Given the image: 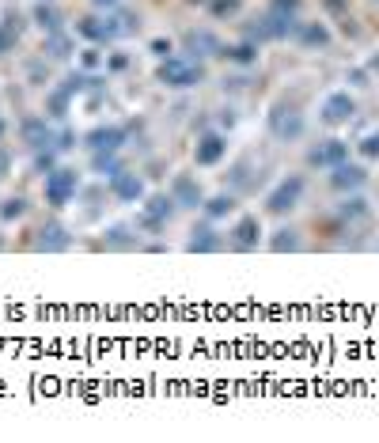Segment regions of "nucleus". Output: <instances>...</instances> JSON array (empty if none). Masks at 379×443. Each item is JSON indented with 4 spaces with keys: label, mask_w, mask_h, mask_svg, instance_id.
<instances>
[{
    "label": "nucleus",
    "mask_w": 379,
    "mask_h": 443,
    "mask_svg": "<svg viewBox=\"0 0 379 443\" xmlns=\"http://www.w3.org/2000/svg\"><path fill=\"white\" fill-rule=\"evenodd\" d=\"M201 76H205V69L186 57H167L160 64V80L167 88H193V83H201Z\"/></svg>",
    "instance_id": "f257e3e1"
},
{
    "label": "nucleus",
    "mask_w": 379,
    "mask_h": 443,
    "mask_svg": "<svg viewBox=\"0 0 379 443\" xmlns=\"http://www.w3.org/2000/svg\"><path fill=\"white\" fill-rule=\"evenodd\" d=\"M76 186H80L76 171H69V167L50 171V175H46V201H50L53 209H61V205H69V197L76 193Z\"/></svg>",
    "instance_id": "f03ea898"
},
{
    "label": "nucleus",
    "mask_w": 379,
    "mask_h": 443,
    "mask_svg": "<svg viewBox=\"0 0 379 443\" xmlns=\"http://www.w3.org/2000/svg\"><path fill=\"white\" fill-rule=\"evenodd\" d=\"M270 129L281 140H296V137H303V114L296 107H289V102H277L270 114Z\"/></svg>",
    "instance_id": "7ed1b4c3"
},
{
    "label": "nucleus",
    "mask_w": 379,
    "mask_h": 443,
    "mask_svg": "<svg viewBox=\"0 0 379 443\" xmlns=\"http://www.w3.org/2000/svg\"><path fill=\"white\" fill-rule=\"evenodd\" d=\"M300 193H303V178L292 175V178H284V182L270 193V201H266V205H270V212H289V209H296Z\"/></svg>",
    "instance_id": "20e7f679"
},
{
    "label": "nucleus",
    "mask_w": 379,
    "mask_h": 443,
    "mask_svg": "<svg viewBox=\"0 0 379 443\" xmlns=\"http://www.w3.org/2000/svg\"><path fill=\"white\" fill-rule=\"evenodd\" d=\"M353 114H357V102L349 91H334V95L322 102V121L326 125H341V121H349Z\"/></svg>",
    "instance_id": "39448f33"
},
{
    "label": "nucleus",
    "mask_w": 379,
    "mask_h": 443,
    "mask_svg": "<svg viewBox=\"0 0 379 443\" xmlns=\"http://www.w3.org/2000/svg\"><path fill=\"white\" fill-rule=\"evenodd\" d=\"M349 159V144H341V140H326L322 148H315L311 152V163L315 167H338Z\"/></svg>",
    "instance_id": "423d86ee"
},
{
    "label": "nucleus",
    "mask_w": 379,
    "mask_h": 443,
    "mask_svg": "<svg viewBox=\"0 0 379 443\" xmlns=\"http://www.w3.org/2000/svg\"><path fill=\"white\" fill-rule=\"evenodd\" d=\"M330 182H334V190H357V186L368 182V171L364 167H349V163H338L334 175H330Z\"/></svg>",
    "instance_id": "0eeeda50"
},
{
    "label": "nucleus",
    "mask_w": 379,
    "mask_h": 443,
    "mask_svg": "<svg viewBox=\"0 0 379 443\" xmlns=\"http://www.w3.org/2000/svg\"><path fill=\"white\" fill-rule=\"evenodd\" d=\"M23 140H27L31 148H39V152H42V148H46V144H53L57 137H53V129L46 125L42 118H27V121H23Z\"/></svg>",
    "instance_id": "6e6552de"
},
{
    "label": "nucleus",
    "mask_w": 379,
    "mask_h": 443,
    "mask_svg": "<svg viewBox=\"0 0 379 443\" xmlns=\"http://www.w3.org/2000/svg\"><path fill=\"white\" fill-rule=\"evenodd\" d=\"M235 247L239 250H254L258 247V235H262V224H258V216H243V220L235 224Z\"/></svg>",
    "instance_id": "1a4fd4ad"
},
{
    "label": "nucleus",
    "mask_w": 379,
    "mask_h": 443,
    "mask_svg": "<svg viewBox=\"0 0 379 443\" xmlns=\"http://www.w3.org/2000/svg\"><path fill=\"white\" fill-rule=\"evenodd\" d=\"M186 50H190V53H201V57H224L220 42L212 39L209 31H190V34H186Z\"/></svg>",
    "instance_id": "9d476101"
},
{
    "label": "nucleus",
    "mask_w": 379,
    "mask_h": 443,
    "mask_svg": "<svg viewBox=\"0 0 379 443\" xmlns=\"http://www.w3.org/2000/svg\"><path fill=\"white\" fill-rule=\"evenodd\" d=\"M88 144L95 148V152H118V148L125 144V133L122 129H95V133H88Z\"/></svg>",
    "instance_id": "9b49d317"
},
{
    "label": "nucleus",
    "mask_w": 379,
    "mask_h": 443,
    "mask_svg": "<svg viewBox=\"0 0 379 443\" xmlns=\"http://www.w3.org/2000/svg\"><path fill=\"white\" fill-rule=\"evenodd\" d=\"M174 205H186V209H198L201 205V186L193 182V178H186V175H179L174 178Z\"/></svg>",
    "instance_id": "f8f14e48"
},
{
    "label": "nucleus",
    "mask_w": 379,
    "mask_h": 443,
    "mask_svg": "<svg viewBox=\"0 0 379 443\" xmlns=\"http://www.w3.org/2000/svg\"><path fill=\"white\" fill-rule=\"evenodd\" d=\"M110 186H114V193L122 197V201H137V197L144 193V182H141L137 175H129V171H118Z\"/></svg>",
    "instance_id": "ddd939ff"
},
{
    "label": "nucleus",
    "mask_w": 379,
    "mask_h": 443,
    "mask_svg": "<svg viewBox=\"0 0 379 443\" xmlns=\"http://www.w3.org/2000/svg\"><path fill=\"white\" fill-rule=\"evenodd\" d=\"M174 212V197H167V193H156L152 201H148V209H144V224H163L167 216Z\"/></svg>",
    "instance_id": "4468645a"
},
{
    "label": "nucleus",
    "mask_w": 379,
    "mask_h": 443,
    "mask_svg": "<svg viewBox=\"0 0 379 443\" xmlns=\"http://www.w3.org/2000/svg\"><path fill=\"white\" fill-rule=\"evenodd\" d=\"M224 152H228L224 137L209 133V137H201V144H198V163H201V167H209V163H216V159L224 156Z\"/></svg>",
    "instance_id": "2eb2a0df"
},
{
    "label": "nucleus",
    "mask_w": 379,
    "mask_h": 443,
    "mask_svg": "<svg viewBox=\"0 0 379 443\" xmlns=\"http://www.w3.org/2000/svg\"><path fill=\"white\" fill-rule=\"evenodd\" d=\"M20 31H23V15H20V12H8L4 23H0V53L12 50L15 39H20Z\"/></svg>",
    "instance_id": "dca6fc26"
},
{
    "label": "nucleus",
    "mask_w": 379,
    "mask_h": 443,
    "mask_svg": "<svg viewBox=\"0 0 379 443\" xmlns=\"http://www.w3.org/2000/svg\"><path fill=\"white\" fill-rule=\"evenodd\" d=\"M69 247V235H64L61 224H46L39 231V250H64Z\"/></svg>",
    "instance_id": "f3484780"
},
{
    "label": "nucleus",
    "mask_w": 379,
    "mask_h": 443,
    "mask_svg": "<svg viewBox=\"0 0 379 443\" xmlns=\"http://www.w3.org/2000/svg\"><path fill=\"white\" fill-rule=\"evenodd\" d=\"M34 20H39V27H42V31H50V34L61 31V15H57V8H50V4L34 8Z\"/></svg>",
    "instance_id": "a211bd4d"
},
{
    "label": "nucleus",
    "mask_w": 379,
    "mask_h": 443,
    "mask_svg": "<svg viewBox=\"0 0 379 443\" xmlns=\"http://www.w3.org/2000/svg\"><path fill=\"white\" fill-rule=\"evenodd\" d=\"M364 212H368V201H364V197H345V201H341V209H338L341 220H360Z\"/></svg>",
    "instance_id": "6ab92c4d"
},
{
    "label": "nucleus",
    "mask_w": 379,
    "mask_h": 443,
    "mask_svg": "<svg viewBox=\"0 0 379 443\" xmlns=\"http://www.w3.org/2000/svg\"><path fill=\"white\" fill-rule=\"evenodd\" d=\"M300 39L308 46H326L330 42V31L322 23H308V27H300Z\"/></svg>",
    "instance_id": "aec40b11"
},
{
    "label": "nucleus",
    "mask_w": 379,
    "mask_h": 443,
    "mask_svg": "<svg viewBox=\"0 0 379 443\" xmlns=\"http://www.w3.org/2000/svg\"><path fill=\"white\" fill-rule=\"evenodd\" d=\"M224 57H232L239 64H251L258 57V46L254 42H239V46H232V50H224Z\"/></svg>",
    "instance_id": "412c9836"
},
{
    "label": "nucleus",
    "mask_w": 379,
    "mask_h": 443,
    "mask_svg": "<svg viewBox=\"0 0 379 443\" xmlns=\"http://www.w3.org/2000/svg\"><path fill=\"white\" fill-rule=\"evenodd\" d=\"M220 247V239L212 235L209 228H198L193 231V239H190V250H216Z\"/></svg>",
    "instance_id": "4be33fe9"
},
{
    "label": "nucleus",
    "mask_w": 379,
    "mask_h": 443,
    "mask_svg": "<svg viewBox=\"0 0 379 443\" xmlns=\"http://www.w3.org/2000/svg\"><path fill=\"white\" fill-rule=\"evenodd\" d=\"M205 209H209V216H228V212L235 209V197H232V193H216V197H212V201L205 205Z\"/></svg>",
    "instance_id": "5701e85b"
},
{
    "label": "nucleus",
    "mask_w": 379,
    "mask_h": 443,
    "mask_svg": "<svg viewBox=\"0 0 379 443\" xmlns=\"http://www.w3.org/2000/svg\"><path fill=\"white\" fill-rule=\"evenodd\" d=\"M270 247H273L277 254H284V250H296V247H300V239H296V231H292V228H281Z\"/></svg>",
    "instance_id": "b1692460"
},
{
    "label": "nucleus",
    "mask_w": 379,
    "mask_h": 443,
    "mask_svg": "<svg viewBox=\"0 0 379 443\" xmlns=\"http://www.w3.org/2000/svg\"><path fill=\"white\" fill-rule=\"evenodd\" d=\"M23 209H27L23 197H8L4 209H0V216H4V220H15V216H23Z\"/></svg>",
    "instance_id": "393cba45"
},
{
    "label": "nucleus",
    "mask_w": 379,
    "mask_h": 443,
    "mask_svg": "<svg viewBox=\"0 0 379 443\" xmlns=\"http://www.w3.org/2000/svg\"><path fill=\"white\" fill-rule=\"evenodd\" d=\"M360 152H364L368 159H379V133H368L364 140H360Z\"/></svg>",
    "instance_id": "a878e982"
},
{
    "label": "nucleus",
    "mask_w": 379,
    "mask_h": 443,
    "mask_svg": "<svg viewBox=\"0 0 379 443\" xmlns=\"http://www.w3.org/2000/svg\"><path fill=\"white\" fill-rule=\"evenodd\" d=\"M212 12H216V15H235L239 12V0H212Z\"/></svg>",
    "instance_id": "bb28decb"
},
{
    "label": "nucleus",
    "mask_w": 379,
    "mask_h": 443,
    "mask_svg": "<svg viewBox=\"0 0 379 443\" xmlns=\"http://www.w3.org/2000/svg\"><path fill=\"white\" fill-rule=\"evenodd\" d=\"M106 239L114 243V247H129V239H125V228H110V231H106Z\"/></svg>",
    "instance_id": "cd10ccee"
},
{
    "label": "nucleus",
    "mask_w": 379,
    "mask_h": 443,
    "mask_svg": "<svg viewBox=\"0 0 379 443\" xmlns=\"http://www.w3.org/2000/svg\"><path fill=\"white\" fill-rule=\"evenodd\" d=\"M296 8H300V0H273V12H284V15H292Z\"/></svg>",
    "instance_id": "c85d7f7f"
},
{
    "label": "nucleus",
    "mask_w": 379,
    "mask_h": 443,
    "mask_svg": "<svg viewBox=\"0 0 379 443\" xmlns=\"http://www.w3.org/2000/svg\"><path fill=\"white\" fill-rule=\"evenodd\" d=\"M39 167H42V171H50V167H53V152H42L39 156Z\"/></svg>",
    "instance_id": "c756f323"
},
{
    "label": "nucleus",
    "mask_w": 379,
    "mask_h": 443,
    "mask_svg": "<svg viewBox=\"0 0 379 443\" xmlns=\"http://www.w3.org/2000/svg\"><path fill=\"white\" fill-rule=\"evenodd\" d=\"M53 57H64V39H53Z\"/></svg>",
    "instance_id": "7c9ffc66"
},
{
    "label": "nucleus",
    "mask_w": 379,
    "mask_h": 443,
    "mask_svg": "<svg viewBox=\"0 0 379 443\" xmlns=\"http://www.w3.org/2000/svg\"><path fill=\"white\" fill-rule=\"evenodd\" d=\"M0 175H8V156H4V148H0Z\"/></svg>",
    "instance_id": "2f4dec72"
},
{
    "label": "nucleus",
    "mask_w": 379,
    "mask_h": 443,
    "mask_svg": "<svg viewBox=\"0 0 379 443\" xmlns=\"http://www.w3.org/2000/svg\"><path fill=\"white\" fill-rule=\"evenodd\" d=\"M95 4H103V8H110V4H118V0H95Z\"/></svg>",
    "instance_id": "473e14b6"
},
{
    "label": "nucleus",
    "mask_w": 379,
    "mask_h": 443,
    "mask_svg": "<svg viewBox=\"0 0 379 443\" xmlns=\"http://www.w3.org/2000/svg\"><path fill=\"white\" fill-rule=\"evenodd\" d=\"M186 4H209V0H186Z\"/></svg>",
    "instance_id": "72a5a7b5"
},
{
    "label": "nucleus",
    "mask_w": 379,
    "mask_h": 443,
    "mask_svg": "<svg viewBox=\"0 0 379 443\" xmlns=\"http://www.w3.org/2000/svg\"><path fill=\"white\" fill-rule=\"evenodd\" d=\"M0 137H4V121H0Z\"/></svg>",
    "instance_id": "f704fd0d"
}]
</instances>
